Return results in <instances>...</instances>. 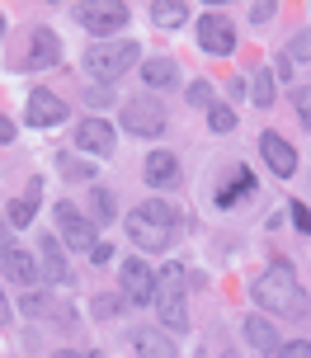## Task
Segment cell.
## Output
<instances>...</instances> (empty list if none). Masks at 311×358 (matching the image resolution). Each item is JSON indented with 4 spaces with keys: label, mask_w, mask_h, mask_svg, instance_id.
Instances as JSON below:
<instances>
[{
    "label": "cell",
    "mask_w": 311,
    "mask_h": 358,
    "mask_svg": "<svg viewBox=\"0 0 311 358\" xmlns=\"http://www.w3.org/2000/svg\"><path fill=\"white\" fill-rule=\"evenodd\" d=\"M255 302L269 306V311H278V316H307V292H302L297 268L288 264V259H278V264H269L264 273H259Z\"/></svg>",
    "instance_id": "obj_1"
},
{
    "label": "cell",
    "mask_w": 311,
    "mask_h": 358,
    "mask_svg": "<svg viewBox=\"0 0 311 358\" xmlns=\"http://www.w3.org/2000/svg\"><path fill=\"white\" fill-rule=\"evenodd\" d=\"M128 241L137 245V250H170V236H175V208L170 203H161V198H151V203H142L137 213H128Z\"/></svg>",
    "instance_id": "obj_2"
},
{
    "label": "cell",
    "mask_w": 311,
    "mask_h": 358,
    "mask_svg": "<svg viewBox=\"0 0 311 358\" xmlns=\"http://www.w3.org/2000/svg\"><path fill=\"white\" fill-rule=\"evenodd\" d=\"M184 287H189V268L184 264H165L156 278V316L165 321L170 335L189 330V306H184Z\"/></svg>",
    "instance_id": "obj_3"
},
{
    "label": "cell",
    "mask_w": 311,
    "mask_h": 358,
    "mask_svg": "<svg viewBox=\"0 0 311 358\" xmlns=\"http://www.w3.org/2000/svg\"><path fill=\"white\" fill-rule=\"evenodd\" d=\"M137 57H142L137 43H94L90 52H85V71H90L99 85H109V80H118V76L128 71Z\"/></svg>",
    "instance_id": "obj_4"
},
{
    "label": "cell",
    "mask_w": 311,
    "mask_h": 358,
    "mask_svg": "<svg viewBox=\"0 0 311 358\" xmlns=\"http://www.w3.org/2000/svg\"><path fill=\"white\" fill-rule=\"evenodd\" d=\"M75 19L90 29V34H118L123 24H128V5L123 0H80L75 5Z\"/></svg>",
    "instance_id": "obj_5"
},
{
    "label": "cell",
    "mask_w": 311,
    "mask_h": 358,
    "mask_svg": "<svg viewBox=\"0 0 311 358\" xmlns=\"http://www.w3.org/2000/svg\"><path fill=\"white\" fill-rule=\"evenodd\" d=\"M165 127V108L156 94H137V99H128L123 104V132H132V137H156Z\"/></svg>",
    "instance_id": "obj_6"
},
{
    "label": "cell",
    "mask_w": 311,
    "mask_h": 358,
    "mask_svg": "<svg viewBox=\"0 0 311 358\" xmlns=\"http://www.w3.org/2000/svg\"><path fill=\"white\" fill-rule=\"evenodd\" d=\"M198 43H203V52H212V57H231L236 52V29H231V19L226 15H203L198 19Z\"/></svg>",
    "instance_id": "obj_7"
},
{
    "label": "cell",
    "mask_w": 311,
    "mask_h": 358,
    "mask_svg": "<svg viewBox=\"0 0 311 358\" xmlns=\"http://www.w3.org/2000/svg\"><path fill=\"white\" fill-rule=\"evenodd\" d=\"M123 297L132 306H156V278H151V268L142 259H123Z\"/></svg>",
    "instance_id": "obj_8"
},
{
    "label": "cell",
    "mask_w": 311,
    "mask_h": 358,
    "mask_svg": "<svg viewBox=\"0 0 311 358\" xmlns=\"http://www.w3.org/2000/svg\"><path fill=\"white\" fill-rule=\"evenodd\" d=\"M52 213H57V227H62V236H66V245H71V250H85V255H90L94 245H99V241H94V227L75 213V203H57Z\"/></svg>",
    "instance_id": "obj_9"
},
{
    "label": "cell",
    "mask_w": 311,
    "mask_h": 358,
    "mask_svg": "<svg viewBox=\"0 0 311 358\" xmlns=\"http://www.w3.org/2000/svg\"><path fill=\"white\" fill-rule=\"evenodd\" d=\"M259 156L269 161V170H274L278 179H293L297 175V151L283 142L278 132H264V137H259Z\"/></svg>",
    "instance_id": "obj_10"
},
{
    "label": "cell",
    "mask_w": 311,
    "mask_h": 358,
    "mask_svg": "<svg viewBox=\"0 0 311 358\" xmlns=\"http://www.w3.org/2000/svg\"><path fill=\"white\" fill-rule=\"evenodd\" d=\"M132 354L137 358H180L175 354V340L156 330V325H142V330H132Z\"/></svg>",
    "instance_id": "obj_11"
},
{
    "label": "cell",
    "mask_w": 311,
    "mask_h": 358,
    "mask_svg": "<svg viewBox=\"0 0 311 358\" xmlns=\"http://www.w3.org/2000/svg\"><path fill=\"white\" fill-rule=\"evenodd\" d=\"M29 123H34V127L66 123V104H62L57 94H48V90H34V94H29Z\"/></svg>",
    "instance_id": "obj_12"
},
{
    "label": "cell",
    "mask_w": 311,
    "mask_h": 358,
    "mask_svg": "<svg viewBox=\"0 0 311 358\" xmlns=\"http://www.w3.org/2000/svg\"><path fill=\"white\" fill-rule=\"evenodd\" d=\"M75 142L85 146V151H94V156H113V127L104 123V118H85L80 123V132H75Z\"/></svg>",
    "instance_id": "obj_13"
},
{
    "label": "cell",
    "mask_w": 311,
    "mask_h": 358,
    "mask_svg": "<svg viewBox=\"0 0 311 358\" xmlns=\"http://www.w3.org/2000/svg\"><path fill=\"white\" fill-rule=\"evenodd\" d=\"M245 340L255 344L259 354H278V349H283V340H278V325L269 321V316H245Z\"/></svg>",
    "instance_id": "obj_14"
},
{
    "label": "cell",
    "mask_w": 311,
    "mask_h": 358,
    "mask_svg": "<svg viewBox=\"0 0 311 358\" xmlns=\"http://www.w3.org/2000/svg\"><path fill=\"white\" fill-rule=\"evenodd\" d=\"M38 245H43V273H48V283H71V268H66L62 241H57V236H43Z\"/></svg>",
    "instance_id": "obj_15"
},
{
    "label": "cell",
    "mask_w": 311,
    "mask_h": 358,
    "mask_svg": "<svg viewBox=\"0 0 311 358\" xmlns=\"http://www.w3.org/2000/svg\"><path fill=\"white\" fill-rule=\"evenodd\" d=\"M142 175H147V184H161V189H170V184H180V161H175L170 151H151Z\"/></svg>",
    "instance_id": "obj_16"
},
{
    "label": "cell",
    "mask_w": 311,
    "mask_h": 358,
    "mask_svg": "<svg viewBox=\"0 0 311 358\" xmlns=\"http://www.w3.org/2000/svg\"><path fill=\"white\" fill-rule=\"evenodd\" d=\"M62 62V43H57L52 29H38L34 48H29V66H57Z\"/></svg>",
    "instance_id": "obj_17"
},
{
    "label": "cell",
    "mask_w": 311,
    "mask_h": 358,
    "mask_svg": "<svg viewBox=\"0 0 311 358\" xmlns=\"http://www.w3.org/2000/svg\"><path fill=\"white\" fill-rule=\"evenodd\" d=\"M250 189H255V175L245 170V165H236V175H231V184L217 194V208H236L240 198H250Z\"/></svg>",
    "instance_id": "obj_18"
},
{
    "label": "cell",
    "mask_w": 311,
    "mask_h": 358,
    "mask_svg": "<svg viewBox=\"0 0 311 358\" xmlns=\"http://www.w3.org/2000/svg\"><path fill=\"white\" fill-rule=\"evenodd\" d=\"M5 273L15 283H38V259L29 250H5Z\"/></svg>",
    "instance_id": "obj_19"
},
{
    "label": "cell",
    "mask_w": 311,
    "mask_h": 358,
    "mask_svg": "<svg viewBox=\"0 0 311 358\" xmlns=\"http://www.w3.org/2000/svg\"><path fill=\"white\" fill-rule=\"evenodd\" d=\"M142 80H147L151 90H170L175 85V62H170V57H151L147 66H142Z\"/></svg>",
    "instance_id": "obj_20"
},
{
    "label": "cell",
    "mask_w": 311,
    "mask_h": 358,
    "mask_svg": "<svg viewBox=\"0 0 311 358\" xmlns=\"http://www.w3.org/2000/svg\"><path fill=\"white\" fill-rule=\"evenodd\" d=\"M184 19H189V10H184L180 0H151V24L175 29V24H184Z\"/></svg>",
    "instance_id": "obj_21"
},
{
    "label": "cell",
    "mask_w": 311,
    "mask_h": 358,
    "mask_svg": "<svg viewBox=\"0 0 311 358\" xmlns=\"http://www.w3.org/2000/svg\"><path fill=\"white\" fill-rule=\"evenodd\" d=\"M208 127H212V132H231V127H236V108L231 104H212L208 108Z\"/></svg>",
    "instance_id": "obj_22"
},
{
    "label": "cell",
    "mask_w": 311,
    "mask_h": 358,
    "mask_svg": "<svg viewBox=\"0 0 311 358\" xmlns=\"http://www.w3.org/2000/svg\"><path fill=\"white\" fill-rule=\"evenodd\" d=\"M90 203H94V217H99V222H113V213H118V208H113V194H109V189H94Z\"/></svg>",
    "instance_id": "obj_23"
},
{
    "label": "cell",
    "mask_w": 311,
    "mask_h": 358,
    "mask_svg": "<svg viewBox=\"0 0 311 358\" xmlns=\"http://www.w3.org/2000/svg\"><path fill=\"white\" fill-rule=\"evenodd\" d=\"M288 62H311V29H302V34L288 43Z\"/></svg>",
    "instance_id": "obj_24"
},
{
    "label": "cell",
    "mask_w": 311,
    "mask_h": 358,
    "mask_svg": "<svg viewBox=\"0 0 311 358\" xmlns=\"http://www.w3.org/2000/svg\"><path fill=\"white\" fill-rule=\"evenodd\" d=\"M113 99H118L113 85H99V80H94V85L85 90V104H90V108H104V104H113Z\"/></svg>",
    "instance_id": "obj_25"
},
{
    "label": "cell",
    "mask_w": 311,
    "mask_h": 358,
    "mask_svg": "<svg viewBox=\"0 0 311 358\" xmlns=\"http://www.w3.org/2000/svg\"><path fill=\"white\" fill-rule=\"evenodd\" d=\"M10 222H15V227H29V222H34V198H15V203H10Z\"/></svg>",
    "instance_id": "obj_26"
},
{
    "label": "cell",
    "mask_w": 311,
    "mask_h": 358,
    "mask_svg": "<svg viewBox=\"0 0 311 358\" xmlns=\"http://www.w3.org/2000/svg\"><path fill=\"white\" fill-rule=\"evenodd\" d=\"M250 99H255V104H274V76L269 71L255 76V94H250Z\"/></svg>",
    "instance_id": "obj_27"
},
{
    "label": "cell",
    "mask_w": 311,
    "mask_h": 358,
    "mask_svg": "<svg viewBox=\"0 0 311 358\" xmlns=\"http://www.w3.org/2000/svg\"><path fill=\"white\" fill-rule=\"evenodd\" d=\"M184 99H189V104H198V108H212V85H208V80H194Z\"/></svg>",
    "instance_id": "obj_28"
},
{
    "label": "cell",
    "mask_w": 311,
    "mask_h": 358,
    "mask_svg": "<svg viewBox=\"0 0 311 358\" xmlns=\"http://www.w3.org/2000/svg\"><path fill=\"white\" fill-rule=\"evenodd\" d=\"M293 104H297V118H302V123L311 127V85L297 90V94H293Z\"/></svg>",
    "instance_id": "obj_29"
},
{
    "label": "cell",
    "mask_w": 311,
    "mask_h": 358,
    "mask_svg": "<svg viewBox=\"0 0 311 358\" xmlns=\"http://www.w3.org/2000/svg\"><path fill=\"white\" fill-rule=\"evenodd\" d=\"M293 227L302 236H311V208H307V203H293Z\"/></svg>",
    "instance_id": "obj_30"
},
{
    "label": "cell",
    "mask_w": 311,
    "mask_h": 358,
    "mask_svg": "<svg viewBox=\"0 0 311 358\" xmlns=\"http://www.w3.org/2000/svg\"><path fill=\"white\" fill-rule=\"evenodd\" d=\"M278 358H311V340H293L278 349Z\"/></svg>",
    "instance_id": "obj_31"
},
{
    "label": "cell",
    "mask_w": 311,
    "mask_h": 358,
    "mask_svg": "<svg viewBox=\"0 0 311 358\" xmlns=\"http://www.w3.org/2000/svg\"><path fill=\"white\" fill-rule=\"evenodd\" d=\"M62 175H66V179H90L94 170H90V165H75L71 156H62Z\"/></svg>",
    "instance_id": "obj_32"
},
{
    "label": "cell",
    "mask_w": 311,
    "mask_h": 358,
    "mask_svg": "<svg viewBox=\"0 0 311 358\" xmlns=\"http://www.w3.org/2000/svg\"><path fill=\"white\" fill-rule=\"evenodd\" d=\"M24 311H29V316H43V311H48V297H43V292H29V297H24Z\"/></svg>",
    "instance_id": "obj_33"
},
{
    "label": "cell",
    "mask_w": 311,
    "mask_h": 358,
    "mask_svg": "<svg viewBox=\"0 0 311 358\" xmlns=\"http://www.w3.org/2000/svg\"><path fill=\"white\" fill-rule=\"evenodd\" d=\"M274 15H278V5H274V0H269V5H255V10H250V19H255V24H269Z\"/></svg>",
    "instance_id": "obj_34"
},
{
    "label": "cell",
    "mask_w": 311,
    "mask_h": 358,
    "mask_svg": "<svg viewBox=\"0 0 311 358\" xmlns=\"http://www.w3.org/2000/svg\"><path fill=\"white\" fill-rule=\"evenodd\" d=\"M90 259H94V264H109V259H113V250H109V245H104V241H99V245H94V250H90Z\"/></svg>",
    "instance_id": "obj_35"
},
{
    "label": "cell",
    "mask_w": 311,
    "mask_h": 358,
    "mask_svg": "<svg viewBox=\"0 0 311 358\" xmlns=\"http://www.w3.org/2000/svg\"><path fill=\"white\" fill-rule=\"evenodd\" d=\"M10 137H15V123H10V118H0V142H10Z\"/></svg>",
    "instance_id": "obj_36"
},
{
    "label": "cell",
    "mask_w": 311,
    "mask_h": 358,
    "mask_svg": "<svg viewBox=\"0 0 311 358\" xmlns=\"http://www.w3.org/2000/svg\"><path fill=\"white\" fill-rule=\"evenodd\" d=\"M52 358H99V354H94V349H90V354H75V349H62V354H52Z\"/></svg>",
    "instance_id": "obj_37"
},
{
    "label": "cell",
    "mask_w": 311,
    "mask_h": 358,
    "mask_svg": "<svg viewBox=\"0 0 311 358\" xmlns=\"http://www.w3.org/2000/svg\"><path fill=\"white\" fill-rule=\"evenodd\" d=\"M5 316H10V306H5V292H0V325H5Z\"/></svg>",
    "instance_id": "obj_38"
},
{
    "label": "cell",
    "mask_w": 311,
    "mask_h": 358,
    "mask_svg": "<svg viewBox=\"0 0 311 358\" xmlns=\"http://www.w3.org/2000/svg\"><path fill=\"white\" fill-rule=\"evenodd\" d=\"M0 38H5V15H0Z\"/></svg>",
    "instance_id": "obj_39"
}]
</instances>
